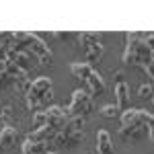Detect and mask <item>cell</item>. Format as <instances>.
Wrapping results in <instances>:
<instances>
[{
	"label": "cell",
	"mask_w": 154,
	"mask_h": 154,
	"mask_svg": "<svg viewBox=\"0 0 154 154\" xmlns=\"http://www.w3.org/2000/svg\"><path fill=\"white\" fill-rule=\"evenodd\" d=\"M150 56H152V49L142 39V31H130L128 33V45L123 51V64L146 68V64L150 62Z\"/></svg>",
	"instance_id": "obj_1"
},
{
	"label": "cell",
	"mask_w": 154,
	"mask_h": 154,
	"mask_svg": "<svg viewBox=\"0 0 154 154\" xmlns=\"http://www.w3.org/2000/svg\"><path fill=\"white\" fill-rule=\"evenodd\" d=\"M27 105L31 111H39L41 107H45L54 97L51 91V78L49 76H37L35 80H31L29 91H27Z\"/></svg>",
	"instance_id": "obj_2"
},
{
	"label": "cell",
	"mask_w": 154,
	"mask_h": 154,
	"mask_svg": "<svg viewBox=\"0 0 154 154\" xmlns=\"http://www.w3.org/2000/svg\"><path fill=\"white\" fill-rule=\"evenodd\" d=\"M93 113V97L88 91H82V88H78V91H74L72 93V101L70 105H68V111H66V115L68 119L70 117H88Z\"/></svg>",
	"instance_id": "obj_3"
},
{
	"label": "cell",
	"mask_w": 154,
	"mask_h": 154,
	"mask_svg": "<svg viewBox=\"0 0 154 154\" xmlns=\"http://www.w3.org/2000/svg\"><path fill=\"white\" fill-rule=\"evenodd\" d=\"M27 51L33 54L37 58V64H39V66H49L51 60H54L49 45L37 35V33H31V31L27 33Z\"/></svg>",
	"instance_id": "obj_4"
},
{
	"label": "cell",
	"mask_w": 154,
	"mask_h": 154,
	"mask_svg": "<svg viewBox=\"0 0 154 154\" xmlns=\"http://www.w3.org/2000/svg\"><path fill=\"white\" fill-rule=\"evenodd\" d=\"M86 140V136H84V131H76L68 128V125H64L62 130L58 131V136H56V142L58 146H64V148H76L78 144H82Z\"/></svg>",
	"instance_id": "obj_5"
},
{
	"label": "cell",
	"mask_w": 154,
	"mask_h": 154,
	"mask_svg": "<svg viewBox=\"0 0 154 154\" xmlns=\"http://www.w3.org/2000/svg\"><path fill=\"white\" fill-rule=\"evenodd\" d=\"M33 60H37L33 54H29V51H11L8 54V58H6V62H11V64H14L17 68L21 72H31V68L35 66V62Z\"/></svg>",
	"instance_id": "obj_6"
},
{
	"label": "cell",
	"mask_w": 154,
	"mask_h": 154,
	"mask_svg": "<svg viewBox=\"0 0 154 154\" xmlns=\"http://www.w3.org/2000/svg\"><path fill=\"white\" fill-rule=\"evenodd\" d=\"M148 134L146 130V123L144 121H138V123H130V125H121L119 128V138L121 140H128V142H136V140H140Z\"/></svg>",
	"instance_id": "obj_7"
},
{
	"label": "cell",
	"mask_w": 154,
	"mask_h": 154,
	"mask_svg": "<svg viewBox=\"0 0 154 154\" xmlns=\"http://www.w3.org/2000/svg\"><path fill=\"white\" fill-rule=\"evenodd\" d=\"M45 115H48V125L56 128V130H62V128L66 125V121H68L66 111L58 105H49L48 109H45Z\"/></svg>",
	"instance_id": "obj_8"
},
{
	"label": "cell",
	"mask_w": 154,
	"mask_h": 154,
	"mask_svg": "<svg viewBox=\"0 0 154 154\" xmlns=\"http://www.w3.org/2000/svg\"><path fill=\"white\" fill-rule=\"evenodd\" d=\"M58 131L56 128H51V125H43V128H37L29 134V138L31 140H35V142H41V144H54L56 142V136H58Z\"/></svg>",
	"instance_id": "obj_9"
},
{
	"label": "cell",
	"mask_w": 154,
	"mask_h": 154,
	"mask_svg": "<svg viewBox=\"0 0 154 154\" xmlns=\"http://www.w3.org/2000/svg\"><path fill=\"white\" fill-rule=\"evenodd\" d=\"M86 84H88V93L91 97H103L107 91V84H105V78L99 74V72L93 70V74L86 78Z\"/></svg>",
	"instance_id": "obj_10"
},
{
	"label": "cell",
	"mask_w": 154,
	"mask_h": 154,
	"mask_svg": "<svg viewBox=\"0 0 154 154\" xmlns=\"http://www.w3.org/2000/svg\"><path fill=\"white\" fill-rule=\"evenodd\" d=\"M97 152L99 154H115L111 134H109L107 130H101L99 134H97Z\"/></svg>",
	"instance_id": "obj_11"
},
{
	"label": "cell",
	"mask_w": 154,
	"mask_h": 154,
	"mask_svg": "<svg viewBox=\"0 0 154 154\" xmlns=\"http://www.w3.org/2000/svg\"><path fill=\"white\" fill-rule=\"evenodd\" d=\"M130 103V86L128 82H117L115 84V107L117 109H125Z\"/></svg>",
	"instance_id": "obj_12"
},
{
	"label": "cell",
	"mask_w": 154,
	"mask_h": 154,
	"mask_svg": "<svg viewBox=\"0 0 154 154\" xmlns=\"http://www.w3.org/2000/svg\"><path fill=\"white\" fill-rule=\"evenodd\" d=\"M17 134H19V131L14 130L12 125H6L4 130L0 131V154L4 152V150H8L12 144H14V140H17Z\"/></svg>",
	"instance_id": "obj_13"
},
{
	"label": "cell",
	"mask_w": 154,
	"mask_h": 154,
	"mask_svg": "<svg viewBox=\"0 0 154 154\" xmlns=\"http://www.w3.org/2000/svg\"><path fill=\"white\" fill-rule=\"evenodd\" d=\"M70 72H72V76H74L76 80H86V78L93 74V68H91V64H86V62H74L70 66Z\"/></svg>",
	"instance_id": "obj_14"
},
{
	"label": "cell",
	"mask_w": 154,
	"mask_h": 154,
	"mask_svg": "<svg viewBox=\"0 0 154 154\" xmlns=\"http://www.w3.org/2000/svg\"><path fill=\"white\" fill-rule=\"evenodd\" d=\"M12 49V31H0V62H6Z\"/></svg>",
	"instance_id": "obj_15"
},
{
	"label": "cell",
	"mask_w": 154,
	"mask_h": 154,
	"mask_svg": "<svg viewBox=\"0 0 154 154\" xmlns=\"http://www.w3.org/2000/svg\"><path fill=\"white\" fill-rule=\"evenodd\" d=\"M84 56H86V64H95V62H101V60H103V56H105V45L99 41V43H95L93 48L86 49V51H84Z\"/></svg>",
	"instance_id": "obj_16"
},
{
	"label": "cell",
	"mask_w": 154,
	"mask_h": 154,
	"mask_svg": "<svg viewBox=\"0 0 154 154\" xmlns=\"http://www.w3.org/2000/svg\"><path fill=\"white\" fill-rule=\"evenodd\" d=\"M45 152H48L45 144L35 142V140H31L29 136L25 138V142H23V154H45Z\"/></svg>",
	"instance_id": "obj_17"
},
{
	"label": "cell",
	"mask_w": 154,
	"mask_h": 154,
	"mask_svg": "<svg viewBox=\"0 0 154 154\" xmlns=\"http://www.w3.org/2000/svg\"><path fill=\"white\" fill-rule=\"evenodd\" d=\"M78 41H80L82 49L86 51L88 48H93L95 43H99V33H93V31H80V33H78Z\"/></svg>",
	"instance_id": "obj_18"
},
{
	"label": "cell",
	"mask_w": 154,
	"mask_h": 154,
	"mask_svg": "<svg viewBox=\"0 0 154 154\" xmlns=\"http://www.w3.org/2000/svg\"><path fill=\"white\" fill-rule=\"evenodd\" d=\"M66 125L72 128V130H76V131H84V128H86V119L84 117H70L68 121H66Z\"/></svg>",
	"instance_id": "obj_19"
},
{
	"label": "cell",
	"mask_w": 154,
	"mask_h": 154,
	"mask_svg": "<svg viewBox=\"0 0 154 154\" xmlns=\"http://www.w3.org/2000/svg\"><path fill=\"white\" fill-rule=\"evenodd\" d=\"M43 125H48V115H45V109L43 111H35L33 113V128H43Z\"/></svg>",
	"instance_id": "obj_20"
},
{
	"label": "cell",
	"mask_w": 154,
	"mask_h": 154,
	"mask_svg": "<svg viewBox=\"0 0 154 154\" xmlns=\"http://www.w3.org/2000/svg\"><path fill=\"white\" fill-rule=\"evenodd\" d=\"M11 76L6 74V62H0V86H6V84H11Z\"/></svg>",
	"instance_id": "obj_21"
},
{
	"label": "cell",
	"mask_w": 154,
	"mask_h": 154,
	"mask_svg": "<svg viewBox=\"0 0 154 154\" xmlns=\"http://www.w3.org/2000/svg\"><path fill=\"white\" fill-rule=\"evenodd\" d=\"M117 111H119V109H117L115 105H105L103 109H101V113H103L105 117H109V119H111V117H115V115H117Z\"/></svg>",
	"instance_id": "obj_22"
},
{
	"label": "cell",
	"mask_w": 154,
	"mask_h": 154,
	"mask_svg": "<svg viewBox=\"0 0 154 154\" xmlns=\"http://www.w3.org/2000/svg\"><path fill=\"white\" fill-rule=\"evenodd\" d=\"M142 39L146 41V45L154 51V33H150V31H142Z\"/></svg>",
	"instance_id": "obj_23"
},
{
	"label": "cell",
	"mask_w": 154,
	"mask_h": 154,
	"mask_svg": "<svg viewBox=\"0 0 154 154\" xmlns=\"http://www.w3.org/2000/svg\"><path fill=\"white\" fill-rule=\"evenodd\" d=\"M144 72L148 74V78H150V80H154V51H152V56H150V62L146 64Z\"/></svg>",
	"instance_id": "obj_24"
},
{
	"label": "cell",
	"mask_w": 154,
	"mask_h": 154,
	"mask_svg": "<svg viewBox=\"0 0 154 154\" xmlns=\"http://www.w3.org/2000/svg\"><path fill=\"white\" fill-rule=\"evenodd\" d=\"M12 109L11 107H2V109H0V119H2V123H4V125H6V121H8V119H11V113Z\"/></svg>",
	"instance_id": "obj_25"
},
{
	"label": "cell",
	"mask_w": 154,
	"mask_h": 154,
	"mask_svg": "<svg viewBox=\"0 0 154 154\" xmlns=\"http://www.w3.org/2000/svg\"><path fill=\"white\" fill-rule=\"evenodd\" d=\"M138 93H140V97H150V95H154V88L150 86V84H142Z\"/></svg>",
	"instance_id": "obj_26"
},
{
	"label": "cell",
	"mask_w": 154,
	"mask_h": 154,
	"mask_svg": "<svg viewBox=\"0 0 154 154\" xmlns=\"http://www.w3.org/2000/svg\"><path fill=\"white\" fill-rule=\"evenodd\" d=\"M54 35L60 37V39H66V37H70V33H68V31H56Z\"/></svg>",
	"instance_id": "obj_27"
},
{
	"label": "cell",
	"mask_w": 154,
	"mask_h": 154,
	"mask_svg": "<svg viewBox=\"0 0 154 154\" xmlns=\"http://www.w3.org/2000/svg\"><path fill=\"white\" fill-rule=\"evenodd\" d=\"M4 128H6V125H4V123H2V119H0V131L4 130Z\"/></svg>",
	"instance_id": "obj_28"
},
{
	"label": "cell",
	"mask_w": 154,
	"mask_h": 154,
	"mask_svg": "<svg viewBox=\"0 0 154 154\" xmlns=\"http://www.w3.org/2000/svg\"><path fill=\"white\" fill-rule=\"evenodd\" d=\"M152 103H154V95H152Z\"/></svg>",
	"instance_id": "obj_29"
},
{
	"label": "cell",
	"mask_w": 154,
	"mask_h": 154,
	"mask_svg": "<svg viewBox=\"0 0 154 154\" xmlns=\"http://www.w3.org/2000/svg\"><path fill=\"white\" fill-rule=\"evenodd\" d=\"M45 154H54V152H45Z\"/></svg>",
	"instance_id": "obj_30"
}]
</instances>
